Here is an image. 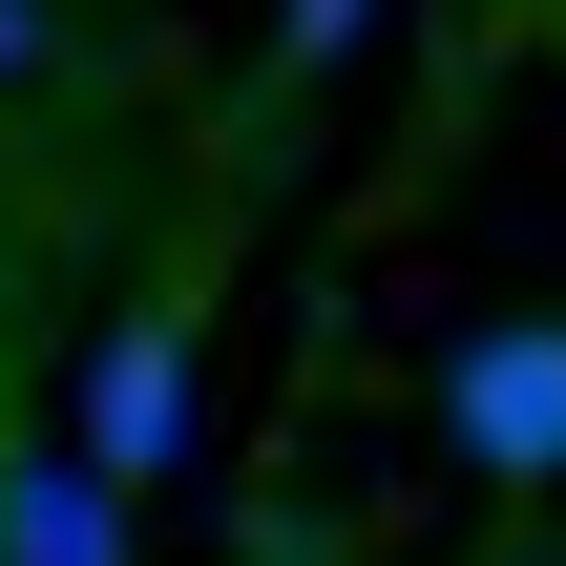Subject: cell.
Masks as SVG:
<instances>
[{"instance_id":"1","label":"cell","mask_w":566,"mask_h":566,"mask_svg":"<svg viewBox=\"0 0 566 566\" xmlns=\"http://www.w3.org/2000/svg\"><path fill=\"white\" fill-rule=\"evenodd\" d=\"M441 441H462L483 483H566V315L441 336Z\"/></svg>"},{"instance_id":"2","label":"cell","mask_w":566,"mask_h":566,"mask_svg":"<svg viewBox=\"0 0 566 566\" xmlns=\"http://www.w3.org/2000/svg\"><path fill=\"white\" fill-rule=\"evenodd\" d=\"M84 462H105V483H168V462H189V315H168V294L84 357Z\"/></svg>"},{"instance_id":"3","label":"cell","mask_w":566,"mask_h":566,"mask_svg":"<svg viewBox=\"0 0 566 566\" xmlns=\"http://www.w3.org/2000/svg\"><path fill=\"white\" fill-rule=\"evenodd\" d=\"M0 566H126V483L63 441V462H21L0 483Z\"/></svg>"},{"instance_id":"4","label":"cell","mask_w":566,"mask_h":566,"mask_svg":"<svg viewBox=\"0 0 566 566\" xmlns=\"http://www.w3.org/2000/svg\"><path fill=\"white\" fill-rule=\"evenodd\" d=\"M357 21H378V0H273V63H336Z\"/></svg>"},{"instance_id":"5","label":"cell","mask_w":566,"mask_h":566,"mask_svg":"<svg viewBox=\"0 0 566 566\" xmlns=\"http://www.w3.org/2000/svg\"><path fill=\"white\" fill-rule=\"evenodd\" d=\"M42 42H63V21H42V0H0V84H42Z\"/></svg>"},{"instance_id":"6","label":"cell","mask_w":566,"mask_h":566,"mask_svg":"<svg viewBox=\"0 0 566 566\" xmlns=\"http://www.w3.org/2000/svg\"><path fill=\"white\" fill-rule=\"evenodd\" d=\"M0 483H21V462H0Z\"/></svg>"}]
</instances>
